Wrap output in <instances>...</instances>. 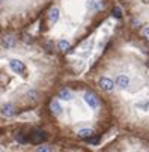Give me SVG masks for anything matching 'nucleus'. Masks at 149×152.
Instances as JSON below:
<instances>
[{
	"label": "nucleus",
	"instance_id": "obj_1",
	"mask_svg": "<svg viewBox=\"0 0 149 152\" xmlns=\"http://www.w3.org/2000/svg\"><path fill=\"white\" fill-rule=\"evenodd\" d=\"M122 133L149 139V45L130 32L113 35L86 72Z\"/></svg>",
	"mask_w": 149,
	"mask_h": 152
},
{
	"label": "nucleus",
	"instance_id": "obj_2",
	"mask_svg": "<svg viewBox=\"0 0 149 152\" xmlns=\"http://www.w3.org/2000/svg\"><path fill=\"white\" fill-rule=\"evenodd\" d=\"M69 78L68 65L41 39L20 32H2L0 38V116L12 121L41 110Z\"/></svg>",
	"mask_w": 149,
	"mask_h": 152
},
{
	"label": "nucleus",
	"instance_id": "obj_3",
	"mask_svg": "<svg viewBox=\"0 0 149 152\" xmlns=\"http://www.w3.org/2000/svg\"><path fill=\"white\" fill-rule=\"evenodd\" d=\"M39 126L51 140L86 146L98 143L115 119L107 101L86 78H66L41 108Z\"/></svg>",
	"mask_w": 149,
	"mask_h": 152
},
{
	"label": "nucleus",
	"instance_id": "obj_4",
	"mask_svg": "<svg viewBox=\"0 0 149 152\" xmlns=\"http://www.w3.org/2000/svg\"><path fill=\"white\" fill-rule=\"evenodd\" d=\"M109 0H63L53 5L41 20V41L57 54L74 53L107 14Z\"/></svg>",
	"mask_w": 149,
	"mask_h": 152
},
{
	"label": "nucleus",
	"instance_id": "obj_5",
	"mask_svg": "<svg viewBox=\"0 0 149 152\" xmlns=\"http://www.w3.org/2000/svg\"><path fill=\"white\" fill-rule=\"evenodd\" d=\"M2 149V152H92L84 145L51 140L42 128L5 142Z\"/></svg>",
	"mask_w": 149,
	"mask_h": 152
},
{
	"label": "nucleus",
	"instance_id": "obj_6",
	"mask_svg": "<svg viewBox=\"0 0 149 152\" xmlns=\"http://www.w3.org/2000/svg\"><path fill=\"white\" fill-rule=\"evenodd\" d=\"M47 0H2L3 32H18L30 24Z\"/></svg>",
	"mask_w": 149,
	"mask_h": 152
},
{
	"label": "nucleus",
	"instance_id": "obj_7",
	"mask_svg": "<svg viewBox=\"0 0 149 152\" xmlns=\"http://www.w3.org/2000/svg\"><path fill=\"white\" fill-rule=\"evenodd\" d=\"M98 152H149V139L133 133H121Z\"/></svg>",
	"mask_w": 149,
	"mask_h": 152
}]
</instances>
